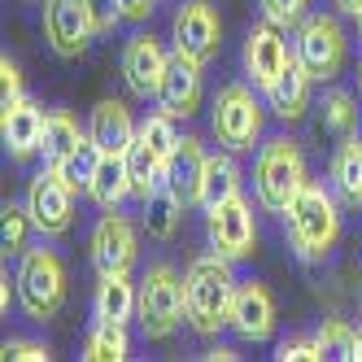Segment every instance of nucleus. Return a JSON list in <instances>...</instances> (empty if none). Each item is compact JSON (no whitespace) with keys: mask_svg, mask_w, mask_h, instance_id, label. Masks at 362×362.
Returning <instances> with one entry per match:
<instances>
[{"mask_svg":"<svg viewBox=\"0 0 362 362\" xmlns=\"http://www.w3.org/2000/svg\"><path fill=\"white\" fill-rule=\"evenodd\" d=\"M231 301H236V275L223 253H201L184 275V305L188 327L201 336H218L231 327Z\"/></svg>","mask_w":362,"mask_h":362,"instance_id":"obj_1","label":"nucleus"},{"mask_svg":"<svg viewBox=\"0 0 362 362\" xmlns=\"http://www.w3.org/2000/svg\"><path fill=\"white\" fill-rule=\"evenodd\" d=\"M284 223H288V240L301 262H323L341 240V210H336L332 192L315 179H305V188L293 197V205L284 210Z\"/></svg>","mask_w":362,"mask_h":362,"instance_id":"obj_2","label":"nucleus"},{"mask_svg":"<svg viewBox=\"0 0 362 362\" xmlns=\"http://www.w3.org/2000/svg\"><path fill=\"white\" fill-rule=\"evenodd\" d=\"M301 188H305V158H301V148L288 136H271L262 144V153H257V162H253L257 205L271 210V214H284Z\"/></svg>","mask_w":362,"mask_h":362,"instance_id":"obj_3","label":"nucleus"},{"mask_svg":"<svg viewBox=\"0 0 362 362\" xmlns=\"http://www.w3.org/2000/svg\"><path fill=\"white\" fill-rule=\"evenodd\" d=\"M13 279H18V305L31 323H44L62 310L70 275H66V262L53 249H27Z\"/></svg>","mask_w":362,"mask_h":362,"instance_id":"obj_4","label":"nucleus"},{"mask_svg":"<svg viewBox=\"0 0 362 362\" xmlns=\"http://www.w3.org/2000/svg\"><path fill=\"white\" fill-rule=\"evenodd\" d=\"M136 319H140L144 341H170L175 327L188 319V305H184V275H179L175 267L158 262V267L144 271Z\"/></svg>","mask_w":362,"mask_h":362,"instance_id":"obj_5","label":"nucleus"},{"mask_svg":"<svg viewBox=\"0 0 362 362\" xmlns=\"http://www.w3.org/2000/svg\"><path fill=\"white\" fill-rule=\"evenodd\" d=\"M210 127H214L223 148H231V153L253 148V140L262 136V105H257L253 88L249 83H227L210 105Z\"/></svg>","mask_w":362,"mask_h":362,"instance_id":"obj_6","label":"nucleus"},{"mask_svg":"<svg viewBox=\"0 0 362 362\" xmlns=\"http://www.w3.org/2000/svg\"><path fill=\"white\" fill-rule=\"evenodd\" d=\"M293 53H297V62L310 70V79H315V83H332L336 74H341V66H345L349 40H345L341 22H336L332 13H315V18L301 22Z\"/></svg>","mask_w":362,"mask_h":362,"instance_id":"obj_7","label":"nucleus"},{"mask_svg":"<svg viewBox=\"0 0 362 362\" xmlns=\"http://www.w3.org/2000/svg\"><path fill=\"white\" fill-rule=\"evenodd\" d=\"M88 253H92L96 275H132L136 257H140V231H136V223L127 218V214H118V205H114L110 214L96 218Z\"/></svg>","mask_w":362,"mask_h":362,"instance_id":"obj_8","label":"nucleus"},{"mask_svg":"<svg viewBox=\"0 0 362 362\" xmlns=\"http://www.w3.org/2000/svg\"><path fill=\"white\" fill-rule=\"evenodd\" d=\"M205 231H210V245L214 253H223L227 262H245L257 245V218H253V205L245 197H227L218 205L205 210Z\"/></svg>","mask_w":362,"mask_h":362,"instance_id":"obj_9","label":"nucleus"},{"mask_svg":"<svg viewBox=\"0 0 362 362\" xmlns=\"http://www.w3.org/2000/svg\"><path fill=\"white\" fill-rule=\"evenodd\" d=\"M27 214H31V223H35V231L40 236H66V231L74 227V188L66 184V179L57 175V170H40L31 184H27Z\"/></svg>","mask_w":362,"mask_h":362,"instance_id":"obj_10","label":"nucleus"},{"mask_svg":"<svg viewBox=\"0 0 362 362\" xmlns=\"http://www.w3.org/2000/svg\"><path fill=\"white\" fill-rule=\"evenodd\" d=\"M175 48L179 53L197 57L201 66H210L223 48V22H218V9L210 0H184L175 13Z\"/></svg>","mask_w":362,"mask_h":362,"instance_id":"obj_11","label":"nucleus"},{"mask_svg":"<svg viewBox=\"0 0 362 362\" xmlns=\"http://www.w3.org/2000/svg\"><path fill=\"white\" fill-rule=\"evenodd\" d=\"M297 53L288 48V40H284V27H275V22H257V27H249L245 35V74L253 88H271L275 74L288 66Z\"/></svg>","mask_w":362,"mask_h":362,"instance_id":"obj_12","label":"nucleus"},{"mask_svg":"<svg viewBox=\"0 0 362 362\" xmlns=\"http://www.w3.org/2000/svg\"><path fill=\"white\" fill-rule=\"evenodd\" d=\"M92 35L96 31L83 0H44V40L57 57H79Z\"/></svg>","mask_w":362,"mask_h":362,"instance_id":"obj_13","label":"nucleus"},{"mask_svg":"<svg viewBox=\"0 0 362 362\" xmlns=\"http://www.w3.org/2000/svg\"><path fill=\"white\" fill-rule=\"evenodd\" d=\"M201 62L188 57V53H179L175 48V57L162 74V88H158V110H166L170 118H192L201 110V96H205V83H201Z\"/></svg>","mask_w":362,"mask_h":362,"instance_id":"obj_14","label":"nucleus"},{"mask_svg":"<svg viewBox=\"0 0 362 362\" xmlns=\"http://www.w3.org/2000/svg\"><path fill=\"white\" fill-rule=\"evenodd\" d=\"M44 110L35 105L31 96H13V100H0V136H5V148L13 162H27L40 153L44 140Z\"/></svg>","mask_w":362,"mask_h":362,"instance_id":"obj_15","label":"nucleus"},{"mask_svg":"<svg viewBox=\"0 0 362 362\" xmlns=\"http://www.w3.org/2000/svg\"><path fill=\"white\" fill-rule=\"evenodd\" d=\"M166 66H170V57L162 53V44L153 40V35L140 31V35L127 40V48H122V79H127V88H132L140 100L158 96Z\"/></svg>","mask_w":362,"mask_h":362,"instance_id":"obj_16","label":"nucleus"},{"mask_svg":"<svg viewBox=\"0 0 362 362\" xmlns=\"http://www.w3.org/2000/svg\"><path fill=\"white\" fill-rule=\"evenodd\" d=\"M231 327L245 341H271L275 332V297L267 284L245 279L236 284V301H231Z\"/></svg>","mask_w":362,"mask_h":362,"instance_id":"obj_17","label":"nucleus"},{"mask_svg":"<svg viewBox=\"0 0 362 362\" xmlns=\"http://www.w3.org/2000/svg\"><path fill=\"white\" fill-rule=\"evenodd\" d=\"M205 162H210V153L201 148L197 136H184L175 148V158L166 162V184L175 188V197L188 205H201V188H205Z\"/></svg>","mask_w":362,"mask_h":362,"instance_id":"obj_18","label":"nucleus"},{"mask_svg":"<svg viewBox=\"0 0 362 362\" xmlns=\"http://www.w3.org/2000/svg\"><path fill=\"white\" fill-rule=\"evenodd\" d=\"M88 136H92V144L100 153H127L136 144L140 127L132 122V110H127L122 100H100L92 110V118H88Z\"/></svg>","mask_w":362,"mask_h":362,"instance_id":"obj_19","label":"nucleus"},{"mask_svg":"<svg viewBox=\"0 0 362 362\" xmlns=\"http://www.w3.org/2000/svg\"><path fill=\"white\" fill-rule=\"evenodd\" d=\"M310 70L293 57L288 66H284L279 74H275V83L267 88V100H271V110L284 118V122H293V118H301L305 110H310Z\"/></svg>","mask_w":362,"mask_h":362,"instance_id":"obj_20","label":"nucleus"},{"mask_svg":"<svg viewBox=\"0 0 362 362\" xmlns=\"http://www.w3.org/2000/svg\"><path fill=\"white\" fill-rule=\"evenodd\" d=\"M132 192V170H127V153H100L96 175L88 184V197L100 205V210H114V205Z\"/></svg>","mask_w":362,"mask_h":362,"instance_id":"obj_21","label":"nucleus"},{"mask_svg":"<svg viewBox=\"0 0 362 362\" xmlns=\"http://www.w3.org/2000/svg\"><path fill=\"white\" fill-rule=\"evenodd\" d=\"M140 205H144V210H140V214H144V231H148L153 240H170L175 231H179V218H184V210H188V205L175 197V188L166 184V179H162V184L153 188Z\"/></svg>","mask_w":362,"mask_h":362,"instance_id":"obj_22","label":"nucleus"},{"mask_svg":"<svg viewBox=\"0 0 362 362\" xmlns=\"http://www.w3.org/2000/svg\"><path fill=\"white\" fill-rule=\"evenodd\" d=\"M96 319H110V323H127L136 315V305H140V288L127 275H100L96 284Z\"/></svg>","mask_w":362,"mask_h":362,"instance_id":"obj_23","label":"nucleus"},{"mask_svg":"<svg viewBox=\"0 0 362 362\" xmlns=\"http://www.w3.org/2000/svg\"><path fill=\"white\" fill-rule=\"evenodd\" d=\"M83 140H88V132H79V122H74L70 114H62V110H53V114L44 118V140H40L44 166H62Z\"/></svg>","mask_w":362,"mask_h":362,"instance_id":"obj_24","label":"nucleus"},{"mask_svg":"<svg viewBox=\"0 0 362 362\" xmlns=\"http://www.w3.org/2000/svg\"><path fill=\"white\" fill-rule=\"evenodd\" d=\"M240 166L231 158V148L223 153H210V162H205V188H201V205L210 210V205L227 201V197H240Z\"/></svg>","mask_w":362,"mask_h":362,"instance_id":"obj_25","label":"nucleus"},{"mask_svg":"<svg viewBox=\"0 0 362 362\" xmlns=\"http://www.w3.org/2000/svg\"><path fill=\"white\" fill-rule=\"evenodd\" d=\"M332 184L349 205H362V136H345L332 158Z\"/></svg>","mask_w":362,"mask_h":362,"instance_id":"obj_26","label":"nucleus"},{"mask_svg":"<svg viewBox=\"0 0 362 362\" xmlns=\"http://www.w3.org/2000/svg\"><path fill=\"white\" fill-rule=\"evenodd\" d=\"M132 354V336H127V323H110V319H96L88 341H83V358L88 362H122Z\"/></svg>","mask_w":362,"mask_h":362,"instance_id":"obj_27","label":"nucleus"},{"mask_svg":"<svg viewBox=\"0 0 362 362\" xmlns=\"http://www.w3.org/2000/svg\"><path fill=\"white\" fill-rule=\"evenodd\" d=\"M127 170H132V192H136L140 201L166 179V162L158 158V148H153L144 136H136V144L127 148Z\"/></svg>","mask_w":362,"mask_h":362,"instance_id":"obj_28","label":"nucleus"},{"mask_svg":"<svg viewBox=\"0 0 362 362\" xmlns=\"http://www.w3.org/2000/svg\"><path fill=\"white\" fill-rule=\"evenodd\" d=\"M96 162H100V148L92 144V136L70 153V158L62 162V166H48V170H57L66 184L74 188V192H88V184H92V175H96Z\"/></svg>","mask_w":362,"mask_h":362,"instance_id":"obj_29","label":"nucleus"},{"mask_svg":"<svg viewBox=\"0 0 362 362\" xmlns=\"http://www.w3.org/2000/svg\"><path fill=\"white\" fill-rule=\"evenodd\" d=\"M179 118H170L166 110H158V114H148L144 122H140V136L153 144V148H158V158L162 162H170L175 158V148H179V140H184V136H179V127H175Z\"/></svg>","mask_w":362,"mask_h":362,"instance_id":"obj_30","label":"nucleus"},{"mask_svg":"<svg viewBox=\"0 0 362 362\" xmlns=\"http://www.w3.org/2000/svg\"><path fill=\"white\" fill-rule=\"evenodd\" d=\"M315 341H319L323 358H358V332L345 319H327Z\"/></svg>","mask_w":362,"mask_h":362,"instance_id":"obj_31","label":"nucleus"},{"mask_svg":"<svg viewBox=\"0 0 362 362\" xmlns=\"http://www.w3.org/2000/svg\"><path fill=\"white\" fill-rule=\"evenodd\" d=\"M323 127L336 136H349L358 127V110H354V96L349 92H327L323 96Z\"/></svg>","mask_w":362,"mask_h":362,"instance_id":"obj_32","label":"nucleus"},{"mask_svg":"<svg viewBox=\"0 0 362 362\" xmlns=\"http://www.w3.org/2000/svg\"><path fill=\"white\" fill-rule=\"evenodd\" d=\"M35 231L27 205H5V253H27V236Z\"/></svg>","mask_w":362,"mask_h":362,"instance_id":"obj_33","label":"nucleus"},{"mask_svg":"<svg viewBox=\"0 0 362 362\" xmlns=\"http://www.w3.org/2000/svg\"><path fill=\"white\" fill-rule=\"evenodd\" d=\"M83 5H88V18H92L96 35H110L122 22V5H118V0H83Z\"/></svg>","mask_w":362,"mask_h":362,"instance_id":"obj_34","label":"nucleus"},{"mask_svg":"<svg viewBox=\"0 0 362 362\" xmlns=\"http://www.w3.org/2000/svg\"><path fill=\"white\" fill-rule=\"evenodd\" d=\"M257 5H262V18L275 22V27H293L305 13V0H257Z\"/></svg>","mask_w":362,"mask_h":362,"instance_id":"obj_35","label":"nucleus"},{"mask_svg":"<svg viewBox=\"0 0 362 362\" xmlns=\"http://www.w3.org/2000/svg\"><path fill=\"white\" fill-rule=\"evenodd\" d=\"M275 358L279 362H319L323 358V349H319V341H279V349H275Z\"/></svg>","mask_w":362,"mask_h":362,"instance_id":"obj_36","label":"nucleus"},{"mask_svg":"<svg viewBox=\"0 0 362 362\" xmlns=\"http://www.w3.org/2000/svg\"><path fill=\"white\" fill-rule=\"evenodd\" d=\"M0 358L5 362H48V345H40V341H5Z\"/></svg>","mask_w":362,"mask_h":362,"instance_id":"obj_37","label":"nucleus"},{"mask_svg":"<svg viewBox=\"0 0 362 362\" xmlns=\"http://www.w3.org/2000/svg\"><path fill=\"white\" fill-rule=\"evenodd\" d=\"M13 96H22V70L5 53V57H0V100H13Z\"/></svg>","mask_w":362,"mask_h":362,"instance_id":"obj_38","label":"nucleus"},{"mask_svg":"<svg viewBox=\"0 0 362 362\" xmlns=\"http://www.w3.org/2000/svg\"><path fill=\"white\" fill-rule=\"evenodd\" d=\"M118 5H122V22H144L158 0H118Z\"/></svg>","mask_w":362,"mask_h":362,"instance_id":"obj_39","label":"nucleus"},{"mask_svg":"<svg viewBox=\"0 0 362 362\" xmlns=\"http://www.w3.org/2000/svg\"><path fill=\"white\" fill-rule=\"evenodd\" d=\"M13 297H18V279H9V271H5V275H0V310H5V315H9Z\"/></svg>","mask_w":362,"mask_h":362,"instance_id":"obj_40","label":"nucleus"},{"mask_svg":"<svg viewBox=\"0 0 362 362\" xmlns=\"http://www.w3.org/2000/svg\"><path fill=\"white\" fill-rule=\"evenodd\" d=\"M332 5L341 9V13H349V18H358V13H362V0H332Z\"/></svg>","mask_w":362,"mask_h":362,"instance_id":"obj_41","label":"nucleus"},{"mask_svg":"<svg viewBox=\"0 0 362 362\" xmlns=\"http://www.w3.org/2000/svg\"><path fill=\"white\" fill-rule=\"evenodd\" d=\"M205 358H210V362H231V358H236V349H227V345H218V349H210V354H205Z\"/></svg>","mask_w":362,"mask_h":362,"instance_id":"obj_42","label":"nucleus"},{"mask_svg":"<svg viewBox=\"0 0 362 362\" xmlns=\"http://www.w3.org/2000/svg\"><path fill=\"white\" fill-rule=\"evenodd\" d=\"M358 358H362V327H358Z\"/></svg>","mask_w":362,"mask_h":362,"instance_id":"obj_43","label":"nucleus"},{"mask_svg":"<svg viewBox=\"0 0 362 362\" xmlns=\"http://www.w3.org/2000/svg\"><path fill=\"white\" fill-rule=\"evenodd\" d=\"M358 31H362V13H358Z\"/></svg>","mask_w":362,"mask_h":362,"instance_id":"obj_44","label":"nucleus"},{"mask_svg":"<svg viewBox=\"0 0 362 362\" xmlns=\"http://www.w3.org/2000/svg\"><path fill=\"white\" fill-rule=\"evenodd\" d=\"M358 74H362V70H358Z\"/></svg>","mask_w":362,"mask_h":362,"instance_id":"obj_45","label":"nucleus"}]
</instances>
